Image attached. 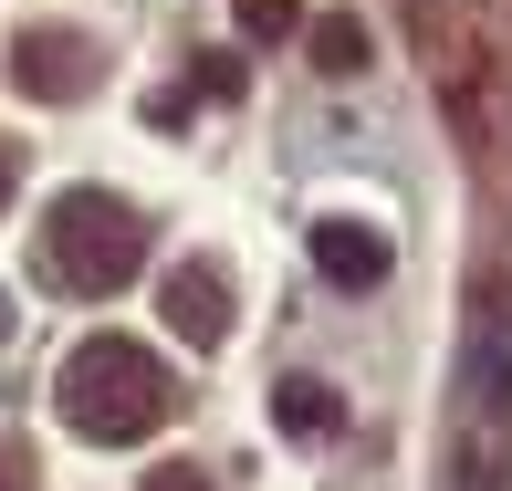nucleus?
<instances>
[{
    "instance_id": "nucleus-6",
    "label": "nucleus",
    "mask_w": 512,
    "mask_h": 491,
    "mask_svg": "<svg viewBox=\"0 0 512 491\" xmlns=\"http://www.w3.org/2000/svg\"><path fill=\"white\" fill-rule=\"evenodd\" d=\"M387 230H366V220H314V272L324 283H345V293H377L387 283Z\"/></svg>"
},
{
    "instance_id": "nucleus-7",
    "label": "nucleus",
    "mask_w": 512,
    "mask_h": 491,
    "mask_svg": "<svg viewBox=\"0 0 512 491\" xmlns=\"http://www.w3.org/2000/svg\"><path fill=\"white\" fill-rule=\"evenodd\" d=\"M272 418H283V439H304V450H324V439L345 429V397L324 387V377H283V387H272Z\"/></svg>"
},
{
    "instance_id": "nucleus-9",
    "label": "nucleus",
    "mask_w": 512,
    "mask_h": 491,
    "mask_svg": "<svg viewBox=\"0 0 512 491\" xmlns=\"http://www.w3.org/2000/svg\"><path fill=\"white\" fill-rule=\"evenodd\" d=\"M189 84H199L209 105H230V95H251V63H241V53H199V63H189Z\"/></svg>"
},
{
    "instance_id": "nucleus-12",
    "label": "nucleus",
    "mask_w": 512,
    "mask_h": 491,
    "mask_svg": "<svg viewBox=\"0 0 512 491\" xmlns=\"http://www.w3.org/2000/svg\"><path fill=\"white\" fill-rule=\"evenodd\" d=\"M0 491H32V460L21 450H0Z\"/></svg>"
},
{
    "instance_id": "nucleus-5",
    "label": "nucleus",
    "mask_w": 512,
    "mask_h": 491,
    "mask_svg": "<svg viewBox=\"0 0 512 491\" xmlns=\"http://www.w3.org/2000/svg\"><path fill=\"white\" fill-rule=\"evenodd\" d=\"M157 303H168V335H189L199 356H209V345H230V314H241V293H230L209 262L168 272V293H157Z\"/></svg>"
},
{
    "instance_id": "nucleus-10",
    "label": "nucleus",
    "mask_w": 512,
    "mask_h": 491,
    "mask_svg": "<svg viewBox=\"0 0 512 491\" xmlns=\"http://www.w3.org/2000/svg\"><path fill=\"white\" fill-rule=\"evenodd\" d=\"M293 21H304V0H241V32L251 42H293Z\"/></svg>"
},
{
    "instance_id": "nucleus-13",
    "label": "nucleus",
    "mask_w": 512,
    "mask_h": 491,
    "mask_svg": "<svg viewBox=\"0 0 512 491\" xmlns=\"http://www.w3.org/2000/svg\"><path fill=\"white\" fill-rule=\"evenodd\" d=\"M0 209H11V147H0Z\"/></svg>"
},
{
    "instance_id": "nucleus-11",
    "label": "nucleus",
    "mask_w": 512,
    "mask_h": 491,
    "mask_svg": "<svg viewBox=\"0 0 512 491\" xmlns=\"http://www.w3.org/2000/svg\"><path fill=\"white\" fill-rule=\"evenodd\" d=\"M147 491H209V471H189V460H168V471H147Z\"/></svg>"
},
{
    "instance_id": "nucleus-2",
    "label": "nucleus",
    "mask_w": 512,
    "mask_h": 491,
    "mask_svg": "<svg viewBox=\"0 0 512 491\" xmlns=\"http://www.w3.org/2000/svg\"><path fill=\"white\" fill-rule=\"evenodd\" d=\"M147 262V220H136L126 199H105V189H74V199H53L42 209V241H32V272L53 293H126V272Z\"/></svg>"
},
{
    "instance_id": "nucleus-1",
    "label": "nucleus",
    "mask_w": 512,
    "mask_h": 491,
    "mask_svg": "<svg viewBox=\"0 0 512 491\" xmlns=\"http://www.w3.org/2000/svg\"><path fill=\"white\" fill-rule=\"evenodd\" d=\"M53 408L74 418V439L126 450V439H147L157 418H168V366H157L147 345H126V335H95V345H74V366H63Z\"/></svg>"
},
{
    "instance_id": "nucleus-3",
    "label": "nucleus",
    "mask_w": 512,
    "mask_h": 491,
    "mask_svg": "<svg viewBox=\"0 0 512 491\" xmlns=\"http://www.w3.org/2000/svg\"><path fill=\"white\" fill-rule=\"evenodd\" d=\"M408 32H418V63H429L439 105L471 147H502V53L481 32L471 0H408Z\"/></svg>"
},
{
    "instance_id": "nucleus-4",
    "label": "nucleus",
    "mask_w": 512,
    "mask_h": 491,
    "mask_svg": "<svg viewBox=\"0 0 512 491\" xmlns=\"http://www.w3.org/2000/svg\"><path fill=\"white\" fill-rule=\"evenodd\" d=\"M11 74H21V95L74 105V95H95V84H105V53H95L84 32H63V21H53V32H21V42H11Z\"/></svg>"
},
{
    "instance_id": "nucleus-8",
    "label": "nucleus",
    "mask_w": 512,
    "mask_h": 491,
    "mask_svg": "<svg viewBox=\"0 0 512 491\" xmlns=\"http://www.w3.org/2000/svg\"><path fill=\"white\" fill-rule=\"evenodd\" d=\"M304 53H314V74H356V63H366V21L356 11H324L304 32Z\"/></svg>"
}]
</instances>
